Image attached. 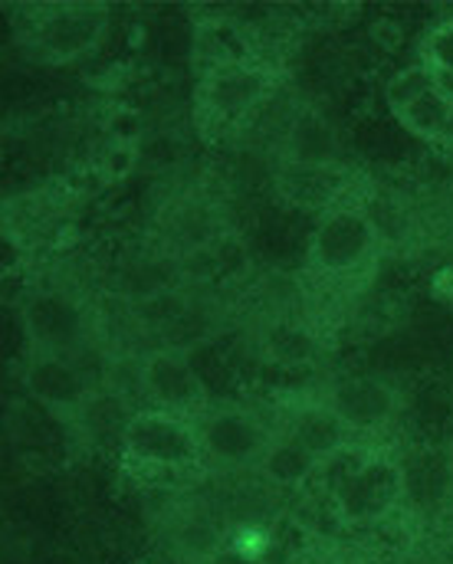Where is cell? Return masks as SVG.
Segmentation results:
<instances>
[{
	"label": "cell",
	"instance_id": "15",
	"mask_svg": "<svg viewBox=\"0 0 453 564\" xmlns=\"http://www.w3.org/2000/svg\"><path fill=\"white\" fill-rule=\"evenodd\" d=\"M395 119L411 139L428 141V144H444L453 119V102L434 86L431 93H424L421 99H414L411 106L395 112Z\"/></svg>",
	"mask_w": 453,
	"mask_h": 564
},
{
	"label": "cell",
	"instance_id": "7",
	"mask_svg": "<svg viewBox=\"0 0 453 564\" xmlns=\"http://www.w3.org/2000/svg\"><path fill=\"white\" fill-rule=\"evenodd\" d=\"M139 391L149 401V408L197 417L204 408H211V391L204 375L197 371L187 345H154L139 361Z\"/></svg>",
	"mask_w": 453,
	"mask_h": 564
},
{
	"label": "cell",
	"instance_id": "3",
	"mask_svg": "<svg viewBox=\"0 0 453 564\" xmlns=\"http://www.w3.org/2000/svg\"><path fill=\"white\" fill-rule=\"evenodd\" d=\"M381 240L375 214L358 200H342L315 217L305 243V270L319 280H352L378 260Z\"/></svg>",
	"mask_w": 453,
	"mask_h": 564
},
{
	"label": "cell",
	"instance_id": "1",
	"mask_svg": "<svg viewBox=\"0 0 453 564\" xmlns=\"http://www.w3.org/2000/svg\"><path fill=\"white\" fill-rule=\"evenodd\" d=\"M328 463L342 469L328 476V499L345 529H378L411 502L408 463L391 449L348 446Z\"/></svg>",
	"mask_w": 453,
	"mask_h": 564
},
{
	"label": "cell",
	"instance_id": "24",
	"mask_svg": "<svg viewBox=\"0 0 453 564\" xmlns=\"http://www.w3.org/2000/svg\"><path fill=\"white\" fill-rule=\"evenodd\" d=\"M305 564H345V562H338V558H328V555H325V558H312V562H305Z\"/></svg>",
	"mask_w": 453,
	"mask_h": 564
},
{
	"label": "cell",
	"instance_id": "20",
	"mask_svg": "<svg viewBox=\"0 0 453 564\" xmlns=\"http://www.w3.org/2000/svg\"><path fill=\"white\" fill-rule=\"evenodd\" d=\"M197 564H267L260 555H254V552H247L240 542H224V545H217L204 562Z\"/></svg>",
	"mask_w": 453,
	"mask_h": 564
},
{
	"label": "cell",
	"instance_id": "11",
	"mask_svg": "<svg viewBox=\"0 0 453 564\" xmlns=\"http://www.w3.org/2000/svg\"><path fill=\"white\" fill-rule=\"evenodd\" d=\"M277 191L290 207L322 217L348 200L352 171L335 158H293L277 171Z\"/></svg>",
	"mask_w": 453,
	"mask_h": 564
},
{
	"label": "cell",
	"instance_id": "12",
	"mask_svg": "<svg viewBox=\"0 0 453 564\" xmlns=\"http://www.w3.org/2000/svg\"><path fill=\"white\" fill-rule=\"evenodd\" d=\"M283 436H290L296 446H302L319 466L355 446L352 433L345 423L335 417V411L322 401V394H300L280 404V421L273 423Z\"/></svg>",
	"mask_w": 453,
	"mask_h": 564
},
{
	"label": "cell",
	"instance_id": "21",
	"mask_svg": "<svg viewBox=\"0 0 453 564\" xmlns=\"http://www.w3.org/2000/svg\"><path fill=\"white\" fill-rule=\"evenodd\" d=\"M431 558H434V564H453V532L438 535V542L431 549Z\"/></svg>",
	"mask_w": 453,
	"mask_h": 564
},
{
	"label": "cell",
	"instance_id": "14",
	"mask_svg": "<svg viewBox=\"0 0 453 564\" xmlns=\"http://www.w3.org/2000/svg\"><path fill=\"white\" fill-rule=\"evenodd\" d=\"M319 469L322 466L302 446H296L290 436H283L277 430V436H273V443H270V449H267V456H263L257 473H260L263 482H270L277 489H300L309 479L319 476Z\"/></svg>",
	"mask_w": 453,
	"mask_h": 564
},
{
	"label": "cell",
	"instance_id": "23",
	"mask_svg": "<svg viewBox=\"0 0 453 564\" xmlns=\"http://www.w3.org/2000/svg\"><path fill=\"white\" fill-rule=\"evenodd\" d=\"M385 564H434L431 555H418V552H408V555H395L391 562Z\"/></svg>",
	"mask_w": 453,
	"mask_h": 564
},
{
	"label": "cell",
	"instance_id": "6",
	"mask_svg": "<svg viewBox=\"0 0 453 564\" xmlns=\"http://www.w3.org/2000/svg\"><path fill=\"white\" fill-rule=\"evenodd\" d=\"M194 426L207 466L230 469V473H244V469L257 473L277 436V426H270L257 411L234 401H211V408H204L194 417Z\"/></svg>",
	"mask_w": 453,
	"mask_h": 564
},
{
	"label": "cell",
	"instance_id": "8",
	"mask_svg": "<svg viewBox=\"0 0 453 564\" xmlns=\"http://www.w3.org/2000/svg\"><path fill=\"white\" fill-rule=\"evenodd\" d=\"M26 355H79L89 341V312L63 289L30 292L20 305Z\"/></svg>",
	"mask_w": 453,
	"mask_h": 564
},
{
	"label": "cell",
	"instance_id": "25",
	"mask_svg": "<svg viewBox=\"0 0 453 564\" xmlns=\"http://www.w3.org/2000/svg\"><path fill=\"white\" fill-rule=\"evenodd\" d=\"M444 144H451L453 148V119H451V129H447V139H444Z\"/></svg>",
	"mask_w": 453,
	"mask_h": 564
},
{
	"label": "cell",
	"instance_id": "9",
	"mask_svg": "<svg viewBox=\"0 0 453 564\" xmlns=\"http://www.w3.org/2000/svg\"><path fill=\"white\" fill-rule=\"evenodd\" d=\"M23 388L33 404L63 423H79L99 384L76 355H26Z\"/></svg>",
	"mask_w": 453,
	"mask_h": 564
},
{
	"label": "cell",
	"instance_id": "18",
	"mask_svg": "<svg viewBox=\"0 0 453 564\" xmlns=\"http://www.w3.org/2000/svg\"><path fill=\"white\" fill-rule=\"evenodd\" d=\"M263 345H267V355H270L273 361H283V365L309 361V358H312V348H315V341H312L302 328L290 325V322L273 325V328L267 332Z\"/></svg>",
	"mask_w": 453,
	"mask_h": 564
},
{
	"label": "cell",
	"instance_id": "5",
	"mask_svg": "<svg viewBox=\"0 0 453 564\" xmlns=\"http://www.w3.org/2000/svg\"><path fill=\"white\" fill-rule=\"evenodd\" d=\"M122 459L136 473L154 476H187L207 469L204 446L191 417L168 414L158 408H136L122 436H119Z\"/></svg>",
	"mask_w": 453,
	"mask_h": 564
},
{
	"label": "cell",
	"instance_id": "13",
	"mask_svg": "<svg viewBox=\"0 0 453 564\" xmlns=\"http://www.w3.org/2000/svg\"><path fill=\"white\" fill-rule=\"evenodd\" d=\"M257 40L254 30L230 17V13H204L191 26V63L197 76L224 69V66H240V63H257Z\"/></svg>",
	"mask_w": 453,
	"mask_h": 564
},
{
	"label": "cell",
	"instance_id": "2",
	"mask_svg": "<svg viewBox=\"0 0 453 564\" xmlns=\"http://www.w3.org/2000/svg\"><path fill=\"white\" fill-rule=\"evenodd\" d=\"M277 86L280 76L263 59L204 73L194 86V122L207 139L237 135L263 112Z\"/></svg>",
	"mask_w": 453,
	"mask_h": 564
},
{
	"label": "cell",
	"instance_id": "16",
	"mask_svg": "<svg viewBox=\"0 0 453 564\" xmlns=\"http://www.w3.org/2000/svg\"><path fill=\"white\" fill-rule=\"evenodd\" d=\"M434 86H438L434 69L424 66V63L418 59V63L398 69V73L385 83V102H388V109H391V116H395V112H401L405 106H411L414 99H421L424 93H431Z\"/></svg>",
	"mask_w": 453,
	"mask_h": 564
},
{
	"label": "cell",
	"instance_id": "10",
	"mask_svg": "<svg viewBox=\"0 0 453 564\" xmlns=\"http://www.w3.org/2000/svg\"><path fill=\"white\" fill-rule=\"evenodd\" d=\"M319 394L352 436L381 433L405 411V394L378 375H345L328 381Z\"/></svg>",
	"mask_w": 453,
	"mask_h": 564
},
{
	"label": "cell",
	"instance_id": "19",
	"mask_svg": "<svg viewBox=\"0 0 453 564\" xmlns=\"http://www.w3.org/2000/svg\"><path fill=\"white\" fill-rule=\"evenodd\" d=\"M418 59H421L424 66H431L438 76L453 79V17L434 23V26L424 33V40H421V46H418Z\"/></svg>",
	"mask_w": 453,
	"mask_h": 564
},
{
	"label": "cell",
	"instance_id": "22",
	"mask_svg": "<svg viewBox=\"0 0 453 564\" xmlns=\"http://www.w3.org/2000/svg\"><path fill=\"white\" fill-rule=\"evenodd\" d=\"M438 532H441V535L453 532V489L447 492V499L438 506Z\"/></svg>",
	"mask_w": 453,
	"mask_h": 564
},
{
	"label": "cell",
	"instance_id": "17",
	"mask_svg": "<svg viewBox=\"0 0 453 564\" xmlns=\"http://www.w3.org/2000/svg\"><path fill=\"white\" fill-rule=\"evenodd\" d=\"M142 167V141H106L96 161V174L106 187H119Z\"/></svg>",
	"mask_w": 453,
	"mask_h": 564
},
{
	"label": "cell",
	"instance_id": "4",
	"mask_svg": "<svg viewBox=\"0 0 453 564\" xmlns=\"http://www.w3.org/2000/svg\"><path fill=\"white\" fill-rule=\"evenodd\" d=\"M112 33V10L106 3H43L30 10L23 46L36 63L76 66L93 59Z\"/></svg>",
	"mask_w": 453,
	"mask_h": 564
}]
</instances>
